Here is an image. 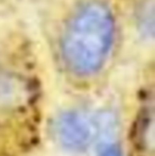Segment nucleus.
Instances as JSON below:
<instances>
[{
	"mask_svg": "<svg viewBox=\"0 0 155 156\" xmlns=\"http://www.w3.org/2000/svg\"><path fill=\"white\" fill-rule=\"evenodd\" d=\"M99 156H122L121 151L115 144H111V146L104 147L101 150Z\"/></svg>",
	"mask_w": 155,
	"mask_h": 156,
	"instance_id": "obj_4",
	"label": "nucleus"
},
{
	"mask_svg": "<svg viewBox=\"0 0 155 156\" xmlns=\"http://www.w3.org/2000/svg\"><path fill=\"white\" fill-rule=\"evenodd\" d=\"M54 132L62 146L69 150H85L93 139V125L77 112H67L61 115L54 124Z\"/></svg>",
	"mask_w": 155,
	"mask_h": 156,
	"instance_id": "obj_2",
	"label": "nucleus"
},
{
	"mask_svg": "<svg viewBox=\"0 0 155 156\" xmlns=\"http://www.w3.org/2000/svg\"><path fill=\"white\" fill-rule=\"evenodd\" d=\"M136 23L143 35H154V0H141L136 10Z\"/></svg>",
	"mask_w": 155,
	"mask_h": 156,
	"instance_id": "obj_3",
	"label": "nucleus"
},
{
	"mask_svg": "<svg viewBox=\"0 0 155 156\" xmlns=\"http://www.w3.org/2000/svg\"><path fill=\"white\" fill-rule=\"evenodd\" d=\"M115 17L107 3L87 0L72 13L61 41L66 67L77 76H90L104 66L115 37Z\"/></svg>",
	"mask_w": 155,
	"mask_h": 156,
	"instance_id": "obj_1",
	"label": "nucleus"
}]
</instances>
